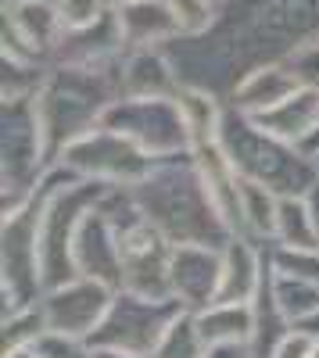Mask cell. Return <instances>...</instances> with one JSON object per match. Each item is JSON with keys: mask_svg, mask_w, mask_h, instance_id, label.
<instances>
[{"mask_svg": "<svg viewBox=\"0 0 319 358\" xmlns=\"http://www.w3.org/2000/svg\"><path fill=\"white\" fill-rule=\"evenodd\" d=\"M312 40H319V0H222L208 33L176 36L165 54L183 86L226 101L251 69L283 62Z\"/></svg>", "mask_w": 319, "mask_h": 358, "instance_id": "obj_1", "label": "cell"}, {"mask_svg": "<svg viewBox=\"0 0 319 358\" xmlns=\"http://www.w3.org/2000/svg\"><path fill=\"white\" fill-rule=\"evenodd\" d=\"M136 208L148 215L172 244H212L226 248L234 233L222 222L219 208L208 197V187L201 179L194 151L169 155L151 165L140 183L126 187Z\"/></svg>", "mask_w": 319, "mask_h": 358, "instance_id": "obj_2", "label": "cell"}, {"mask_svg": "<svg viewBox=\"0 0 319 358\" xmlns=\"http://www.w3.org/2000/svg\"><path fill=\"white\" fill-rule=\"evenodd\" d=\"M122 97V54L104 65H50L36 94V115L54 165L79 136L101 126L104 111Z\"/></svg>", "mask_w": 319, "mask_h": 358, "instance_id": "obj_3", "label": "cell"}, {"mask_svg": "<svg viewBox=\"0 0 319 358\" xmlns=\"http://www.w3.org/2000/svg\"><path fill=\"white\" fill-rule=\"evenodd\" d=\"M215 143L222 147L229 165L241 172V179H255L280 197H309L319 187V169L298 143L266 133L251 115L229 104L222 111Z\"/></svg>", "mask_w": 319, "mask_h": 358, "instance_id": "obj_4", "label": "cell"}, {"mask_svg": "<svg viewBox=\"0 0 319 358\" xmlns=\"http://www.w3.org/2000/svg\"><path fill=\"white\" fill-rule=\"evenodd\" d=\"M47 162V143L36 115V97L4 101L0 108V215H11L40 187Z\"/></svg>", "mask_w": 319, "mask_h": 358, "instance_id": "obj_5", "label": "cell"}, {"mask_svg": "<svg viewBox=\"0 0 319 358\" xmlns=\"http://www.w3.org/2000/svg\"><path fill=\"white\" fill-rule=\"evenodd\" d=\"M47 187L33 190L18 212L4 215L0 226V297L4 312L36 305L43 297V268H40V215H43Z\"/></svg>", "mask_w": 319, "mask_h": 358, "instance_id": "obj_6", "label": "cell"}, {"mask_svg": "<svg viewBox=\"0 0 319 358\" xmlns=\"http://www.w3.org/2000/svg\"><path fill=\"white\" fill-rule=\"evenodd\" d=\"M187 308L176 297H148V294H133V290H115V301H111L104 322L94 330L90 344L151 358V351L169 334V326Z\"/></svg>", "mask_w": 319, "mask_h": 358, "instance_id": "obj_7", "label": "cell"}, {"mask_svg": "<svg viewBox=\"0 0 319 358\" xmlns=\"http://www.w3.org/2000/svg\"><path fill=\"white\" fill-rule=\"evenodd\" d=\"M101 126L122 133L151 158L194 151L187 118L176 97H119L101 118Z\"/></svg>", "mask_w": 319, "mask_h": 358, "instance_id": "obj_8", "label": "cell"}, {"mask_svg": "<svg viewBox=\"0 0 319 358\" xmlns=\"http://www.w3.org/2000/svg\"><path fill=\"white\" fill-rule=\"evenodd\" d=\"M158 158H151L143 147L126 140L122 133H115L108 126H97L94 133L79 136L72 147H65V155L54 165H65L79 179H94V183L108 187H133L151 172Z\"/></svg>", "mask_w": 319, "mask_h": 358, "instance_id": "obj_9", "label": "cell"}, {"mask_svg": "<svg viewBox=\"0 0 319 358\" xmlns=\"http://www.w3.org/2000/svg\"><path fill=\"white\" fill-rule=\"evenodd\" d=\"M65 36V18L57 0H4V50L0 57L50 65Z\"/></svg>", "mask_w": 319, "mask_h": 358, "instance_id": "obj_10", "label": "cell"}, {"mask_svg": "<svg viewBox=\"0 0 319 358\" xmlns=\"http://www.w3.org/2000/svg\"><path fill=\"white\" fill-rule=\"evenodd\" d=\"M111 301H115V290L108 283L90 280V276H76V280H69L62 287L43 290L40 308H43V319H47L50 334L90 341L94 330L104 322Z\"/></svg>", "mask_w": 319, "mask_h": 358, "instance_id": "obj_11", "label": "cell"}, {"mask_svg": "<svg viewBox=\"0 0 319 358\" xmlns=\"http://www.w3.org/2000/svg\"><path fill=\"white\" fill-rule=\"evenodd\" d=\"M219 280H222V248H212V244H176L172 248L169 287H172V297L187 312H201V308L215 305Z\"/></svg>", "mask_w": 319, "mask_h": 358, "instance_id": "obj_12", "label": "cell"}, {"mask_svg": "<svg viewBox=\"0 0 319 358\" xmlns=\"http://www.w3.org/2000/svg\"><path fill=\"white\" fill-rule=\"evenodd\" d=\"M72 265L76 276H90L108 283L111 290H122V251H119V233L111 219L104 215L101 201L83 215L76 241H72Z\"/></svg>", "mask_w": 319, "mask_h": 358, "instance_id": "obj_13", "label": "cell"}, {"mask_svg": "<svg viewBox=\"0 0 319 358\" xmlns=\"http://www.w3.org/2000/svg\"><path fill=\"white\" fill-rule=\"evenodd\" d=\"M269 265V244H258L251 236H229L222 248V280L215 305H251V297L262 287Z\"/></svg>", "mask_w": 319, "mask_h": 358, "instance_id": "obj_14", "label": "cell"}, {"mask_svg": "<svg viewBox=\"0 0 319 358\" xmlns=\"http://www.w3.org/2000/svg\"><path fill=\"white\" fill-rule=\"evenodd\" d=\"M126 54V40L119 29V15L115 8L86 29H65L62 43H57L50 65H104L111 57Z\"/></svg>", "mask_w": 319, "mask_h": 358, "instance_id": "obj_15", "label": "cell"}, {"mask_svg": "<svg viewBox=\"0 0 319 358\" xmlns=\"http://www.w3.org/2000/svg\"><path fill=\"white\" fill-rule=\"evenodd\" d=\"M298 90L302 86H298L291 65L287 62H266V65L251 69L234 90H229L226 104L251 115V118H258V115H266L269 108H276L280 101H287L291 94H298Z\"/></svg>", "mask_w": 319, "mask_h": 358, "instance_id": "obj_16", "label": "cell"}, {"mask_svg": "<svg viewBox=\"0 0 319 358\" xmlns=\"http://www.w3.org/2000/svg\"><path fill=\"white\" fill-rule=\"evenodd\" d=\"M180 86L165 47H136L122 54V97H176Z\"/></svg>", "mask_w": 319, "mask_h": 358, "instance_id": "obj_17", "label": "cell"}, {"mask_svg": "<svg viewBox=\"0 0 319 358\" xmlns=\"http://www.w3.org/2000/svg\"><path fill=\"white\" fill-rule=\"evenodd\" d=\"M194 162L201 169V179L208 187V197L212 204L219 208L222 222L229 226V233L241 236V172L229 165V158L222 155L219 143H201L194 147Z\"/></svg>", "mask_w": 319, "mask_h": 358, "instance_id": "obj_18", "label": "cell"}, {"mask_svg": "<svg viewBox=\"0 0 319 358\" xmlns=\"http://www.w3.org/2000/svg\"><path fill=\"white\" fill-rule=\"evenodd\" d=\"M119 15V29H122V40L126 50L136 47H169L172 40L180 36V25L172 18L165 0H129V4L115 8Z\"/></svg>", "mask_w": 319, "mask_h": 358, "instance_id": "obj_19", "label": "cell"}, {"mask_svg": "<svg viewBox=\"0 0 319 358\" xmlns=\"http://www.w3.org/2000/svg\"><path fill=\"white\" fill-rule=\"evenodd\" d=\"M255 122L287 143H302L319 126V94L316 90H298V94L280 101L276 108H269L266 115H258Z\"/></svg>", "mask_w": 319, "mask_h": 358, "instance_id": "obj_20", "label": "cell"}, {"mask_svg": "<svg viewBox=\"0 0 319 358\" xmlns=\"http://www.w3.org/2000/svg\"><path fill=\"white\" fill-rule=\"evenodd\" d=\"M201 341L212 348H229V344H251L255 334V312L251 305H208L194 312Z\"/></svg>", "mask_w": 319, "mask_h": 358, "instance_id": "obj_21", "label": "cell"}, {"mask_svg": "<svg viewBox=\"0 0 319 358\" xmlns=\"http://www.w3.org/2000/svg\"><path fill=\"white\" fill-rule=\"evenodd\" d=\"M276 215H280V194L255 183V179H244L241 183V236H251L258 244H273Z\"/></svg>", "mask_w": 319, "mask_h": 358, "instance_id": "obj_22", "label": "cell"}, {"mask_svg": "<svg viewBox=\"0 0 319 358\" xmlns=\"http://www.w3.org/2000/svg\"><path fill=\"white\" fill-rule=\"evenodd\" d=\"M176 101H180V108H183V118H187V129H190L194 147L215 143L219 122H222V111H226V101H222L219 94L201 90V86H180Z\"/></svg>", "mask_w": 319, "mask_h": 358, "instance_id": "obj_23", "label": "cell"}, {"mask_svg": "<svg viewBox=\"0 0 319 358\" xmlns=\"http://www.w3.org/2000/svg\"><path fill=\"white\" fill-rule=\"evenodd\" d=\"M280 248H319V233L312 222L309 197H280L276 215V241Z\"/></svg>", "mask_w": 319, "mask_h": 358, "instance_id": "obj_24", "label": "cell"}, {"mask_svg": "<svg viewBox=\"0 0 319 358\" xmlns=\"http://www.w3.org/2000/svg\"><path fill=\"white\" fill-rule=\"evenodd\" d=\"M273 297H276V305L283 308V315L298 326L302 319H309L319 308V283L302 280V276H287V273H276L273 268Z\"/></svg>", "mask_w": 319, "mask_h": 358, "instance_id": "obj_25", "label": "cell"}, {"mask_svg": "<svg viewBox=\"0 0 319 358\" xmlns=\"http://www.w3.org/2000/svg\"><path fill=\"white\" fill-rule=\"evenodd\" d=\"M43 334H47V319H43L40 301H36V305H25V308H15V312H4V322H0V337H4V355L33 348Z\"/></svg>", "mask_w": 319, "mask_h": 358, "instance_id": "obj_26", "label": "cell"}, {"mask_svg": "<svg viewBox=\"0 0 319 358\" xmlns=\"http://www.w3.org/2000/svg\"><path fill=\"white\" fill-rule=\"evenodd\" d=\"M151 358H208V344L201 341V334H197L194 312H183L176 322L169 326V334L151 351Z\"/></svg>", "mask_w": 319, "mask_h": 358, "instance_id": "obj_27", "label": "cell"}, {"mask_svg": "<svg viewBox=\"0 0 319 358\" xmlns=\"http://www.w3.org/2000/svg\"><path fill=\"white\" fill-rule=\"evenodd\" d=\"M172 18L180 25V36H201L208 33L219 18V0H165Z\"/></svg>", "mask_w": 319, "mask_h": 358, "instance_id": "obj_28", "label": "cell"}, {"mask_svg": "<svg viewBox=\"0 0 319 358\" xmlns=\"http://www.w3.org/2000/svg\"><path fill=\"white\" fill-rule=\"evenodd\" d=\"M33 351L40 358H94V344L90 341H83V337H65V334H43Z\"/></svg>", "mask_w": 319, "mask_h": 358, "instance_id": "obj_29", "label": "cell"}, {"mask_svg": "<svg viewBox=\"0 0 319 358\" xmlns=\"http://www.w3.org/2000/svg\"><path fill=\"white\" fill-rule=\"evenodd\" d=\"M283 62L291 65V72H295L302 90H316V94H319V40L302 43L295 54H287Z\"/></svg>", "mask_w": 319, "mask_h": 358, "instance_id": "obj_30", "label": "cell"}, {"mask_svg": "<svg viewBox=\"0 0 319 358\" xmlns=\"http://www.w3.org/2000/svg\"><path fill=\"white\" fill-rule=\"evenodd\" d=\"M57 8H62L65 29H86L111 11L108 0H57Z\"/></svg>", "mask_w": 319, "mask_h": 358, "instance_id": "obj_31", "label": "cell"}, {"mask_svg": "<svg viewBox=\"0 0 319 358\" xmlns=\"http://www.w3.org/2000/svg\"><path fill=\"white\" fill-rule=\"evenodd\" d=\"M312 351H316V337L309 330H302V326H295V330L276 344L273 358H309Z\"/></svg>", "mask_w": 319, "mask_h": 358, "instance_id": "obj_32", "label": "cell"}, {"mask_svg": "<svg viewBox=\"0 0 319 358\" xmlns=\"http://www.w3.org/2000/svg\"><path fill=\"white\" fill-rule=\"evenodd\" d=\"M208 358H258L251 344H229V348H212Z\"/></svg>", "mask_w": 319, "mask_h": 358, "instance_id": "obj_33", "label": "cell"}, {"mask_svg": "<svg viewBox=\"0 0 319 358\" xmlns=\"http://www.w3.org/2000/svg\"><path fill=\"white\" fill-rule=\"evenodd\" d=\"M298 326H302V330H309V334H312V337L319 341V308H316V312H312L309 319H302Z\"/></svg>", "mask_w": 319, "mask_h": 358, "instance_id": "obj_34", "label": "cell"}, {"mask_svg": "<svg viewBox=\"0 0 319 358\" xmlns=\"http://www.w3.org/2000/svg\"><path fill=\"white\" fill-rule=\"evenodd\" d=\"M309 208H312V222H316V233H319V187L309 194Z\"/></svg>", "mask_w": 319, "mask_h": 358, "instance_id": "obj_35", "label": "cell"}, {"mask_svg": "<svg viewBox=\"0 0 319 358\" xmlns=\"http://www.w3.org/2000/svg\"><path fill=\"white\" fill-rule=\"evenodd\" d=\"M94 358H140V355H126V351H108V348H94Z\"/></svg>", "mask_w": 319, "mask_h": 358, "instance_id": "obj_36", "label": "cell"}, {"mask_svg": "<svg viewBox=\"0 0 319 358\" xmlns=\"http://www.w3.org/2000/svg\"><path fill=\"white\" fill-rule=\"evenodd\" d=\"M4 358H40L33 348H25V351H11V355H4Z\"/></svg>", "mask_w": 319, "mask_h": 358, "instance_id": "obj_37", "label": "cell"}, {"mask_svg": "<svg viewBox=\"0 0 319 358\" xmlns=\"http://www.w3.org/2000/svg\"><path fill=\"white\" fill-rule=\"evenodd\" d=\"M108 4H111V8H122V4H129V0H108Z\"/></svg>", "mask_w": 319, "mask_h": 358, "instance_id": "obj_38", "label": "cell"}, {"mask_svg": "<svg viewBox=\"0 0 319 358\" xmlns=\"http://www.w3.org/2000/svg\"><path fill=\"white\" fill-rule=\"evenodd\" d=\"M309 358H319V341H316V351H312V355H309Z\"/></svg>", "mask_w": 319, "mask_h": 358, "instance_id": "obj_39", "label": "cell"}, {"mask_svg": "<svg viewBox=\"0 0 319 358\" xmlns=\"http://www.w3.org/2000/svg\"><path fill=\"white\" fill-rule=\"evenodd\" d=\"M312 162H316V169H319V155H316V158H312Z\"/></svg>", "mask_w": 319, "mask_h": 358, "instance_id": "obj_40", "label": "cell"}, {"mask_svg": "<svg viewBox=\"0 0 319 358\" xmlns=\"http://www.w3.org/2000/svg\"><path fill=\"white\" fill-rule=\"evenodd\" d=\"M219 4H222V0H219Z\"/></svg>", "mask_w": 319, "mask_h": 358, "instance_id": "obj_41", "label": "cell"}]
</instances>
